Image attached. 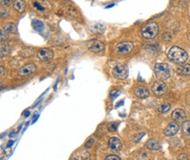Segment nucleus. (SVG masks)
<instances>
[{
  "label": "nucleus",
  "mask_w": 190,
  "mask_h": 160,
  "mask_svg": "<svg viewBox=\"0 0 190 160\" xmlns=\"http://www.w3.org/2000/svg\"><path fill=\"white\" fill-rule=\"evenodd\" d=\"M167 56L169 58V60H171L172 61H174L175 63H180V64L185 63L188 59V55L187 52L183 50L182 48L176 47V46L169 49Z\"/></svg>",
  "instance_id": "1"
},
{
  "label": "nucleus",
  "mask_w": 190,
  "mask_h": 160,
  "mask_svg": "<svg viewBox=\"0 0 190 160\" xmlns=\"http://www.w3.org/2000/svg\"><path fill=\"white\" fill-rule=\"evenodd\" d=\"M154 73L158 80H167L171 76V68L166 63H157L154 67Z\"/></svg>",
  "instance_id": "2"
},
{
  "label": "nucleus",
  "mask_w": 190,
  "mask_h": 160,
  "mask_svg": "<svg viewBox=\"0 0 190 160\" xmlns=\"http://www.w3.org/2000/svg\"><path fill=\"white\" fill-rule=\"evenodd\" d=\"M158 25L155 22H149L142 27L143 37L146 40H151L155 38L158 33Z\"/></svg>",
  "instance_id": "3"
},
{
  "label": "nucleus",
  "mask_w": 190,
  "mask_h": 160,
  "mask_svg": "<svg viewBox=\"0 0 190 160\" xmlns=\"http://www.w3.org/2000/svg\"><path fill=\"white\" fill-rule=\"evenodd\" d=\"M128 73L129 69L126 65H118L112 70L113 76L118 80H125L128 76Z\"/></svg>",
  "instance_id": "4"
},
{
  "label": "nucleus",
  "mask_w": 190,
  "mask_h": 160,
  "mask_svg": "<svg viewBox=\"0 0 190 160\" xmlns=\"http://www.w3.org/2000/svg\"><path fill=\"white\" fill-rule=\"evenodd\" d=\"M133 50V43L131 41L120 42L116 47V52L120 54H128Z\"/></svg>",
  "instance_id": "5"
},
{
  "label": "nucleus",
  "mask_w": 190,
  "mask_h": 160,
  "mask_svg": "<svg viewBox=\"0 0 190 160\" xmlns=\"http://www.w3.org/2000/svg\"><path fill=\"white\" fill-rule=\"evenodd\" d=\"M86 46L93 53H101L104 50V44L101 40H91L86 42Z\"/></svg>",
  "instance_id": "6"
},
{
  "label": "nucleus",
  "mask_w": 190,
  "mask_h": 160,
  "mask_svg": "<svg viewBox=\"0 0 190 160\" xmlns=\"http://www.w3.org/2000/svg\"><path fill=\"white\" fill-rule=\"evenodd\" d=\"M152 90L153 94H155L156 96H164L167 91V86L166 85V83H164L163 81L157 80V81L152 83Z\"/></svg>",
  "instance_id": "7"
},
{
  "label": "nucleus",
  "mask_w": 190,
  "mask_h": 160,
  "mask_svg": "<svg viewBox=\"0 0 190 160\" xmlns=\"http://www.w3.org/2000/svg\"><path fill=\"white\" fill-rule=\"evenodd\" d=\"M36 71V66L33 63H28L24 65L22 67L18 70V75L19 76H28L31 75Z\"/></svg>",
  "instance_id": "8"
},
{
  "label": "nucleus",
  "mask_w": 190,
  "mask_h": 160,
  "mask_svg": "<svg viewBox=\"0 0 190 160\" xmlns=\"http://www.w3.org/2000/svg\"><path fill=\"white\" fill-rule=\"evenodd\" d=\"M37 56L40 59V60L47 61V60H51L54 57V52L48 48H41L40 50H39Z\"/></svg>",
  "instance_id": "9"
},
{
  "label": "nucleus",
  "mask_w": 190,
  "mask_h": 160,
  "mask_svg": "<svg viewBox=\"0 0 190 160\" xmlns=\"http://www.w3.org/2000/svg\"><path fill=\"white\" fill-rule=\"evenodd\" d=\"M108 145L113 152H118L122 150V142L118 137H111L108 141Z\"/></svg>",
  "instance_id": "10"
},
{
  "label": "nucleus",
  "mask_w": 190,
  "mask_h": 160,
  "mask_svg": "<svg viewBox=\"0 0 190 160\" xmlns=\"http://www.w3.org/2000/svg\"><path fill=\"white\" fill-rule=\"evenodd\" d=\"M178 131H179V126H178V124L176 122H171L164 129V134L166 136H173Z\"/></svg>",
  "instance_id": "11"
},
{
  "label": "nucleus",
  "mask_w": 190,
  "mask_h": 160,
  "mask_svg": "<svg viewBox=\"0 0 190 160\" xmlns=\"http://www.w3.org/2000/svg\"><path fill=\"white\" fill-rule=\"evenodd\" d=\"M186 117H187L186 112L183 109H174L172 113V118L175 122H185Z\"/></svg>",
  "instance_id": "12"
},
{
  "label": "nucleus",
  "mask_w": 190,
  "mask_h": 160,
  "mask_svg": "<svg viewBox=\"0 0 190 160\" xmlns=\"http://www.w3.org/2000/svg\"><path fill=\"white\" fill-rule=\"evenodd\" d=\"M135 96L140 99H144L149 96V90L145 86H138L134 89Z\"/></svg>",
  "instance_id": "13"
},
{
  "label": "nucleus",
  "mask_w": 190,
  "mask_h": 160,
  "mask_svg": "<svg viewBox=\"0 0 190 160\" xmlns=\"http://www.w3.org/2000/svg\"><path fill=\"white\" fill-rule=\"evenodd\" d=\"M146 147L147 149H149L150 151H158L161 148V144L158 142L157 139H150L147 141L146 143Z\"/></svg>",
  "instance_id": "14"
},
{
  "label": "nucleus",
  "mask_w": 190,
  "mask_h": 160,
  "mask_svg": "<svg viewBox=\"0 0 190 160\" xmlns=\"http://www.w3.org/2000/svg\"><path fill=\"white\" fill-rule=\"evenodd\" d=\"M176 71L179 74L188 76L190 75V65L189 64H181L177 67Z\"/></svg>",
  "instance_id": "15"
},
{
  "label": "nucleus",
  "mask_w": 190,
  "mask_h": 160,
  "mask_svg": "<svg viewBox=\"0 0 190 160\" xmlns=\"http://www.w3.org/2000/svg\"><path fill=\"white\" fill-rule=\"evenodd\" d=\"M89 29L91 30V32L94 33H103L105 27L103 24L101 23H94L89 26Z\"/></svg>",
  "instance_id": "16"
},
{
  "label": "nucleus",
  "mask_w": 190,
  "mask_h": 160,
  "mask_svg": "<svg viewBox=\"0 0 190 160\" xmlns=\"http://www.w3.org/2000/svg\"><path fill=\"white\" fill-rule=\"evenodd\" d=\"M13 7L17 11L22 13L25 10V3L22 0H16V1L13 2Z\"/></svg>",
  "instance_id": "17"
},
{
  "label": "nucleus",
  "mask_w": 190,
  "mask_h": 160,
  "mask_svg": "<svg viewBox=\"0 0 190 160\" xmlns=\"http://www.w3.org/2000/svg\"><path fill=\"white\" fill-rule=\"evenodd\" d=\"M182 130L183 135L187 136H190V121H185L182 122Z\"/></svg>",
  "instance_id": "18"
},
{
  "label": "nucleus",
  "mask_w": 190,
  "mask_h": 160,
  "mask_svg": "<svg viewBox=\"0 0 190 160\" xmlns=\"http://www.w3.org/2000/svg\"><path fill=\"white\" fill-rule=\"evenodd\" d=\"M5 32L8 33H16L17 32V26L16 24L13 23H6L4 25Z\"/></svg>",
  "instance_id": "19"
},
{
  "label": "nucleus",
  "mask_w": 190,
  "mask_h": 160,
  "mask_svg": "<svg viewBox=\"0 0 190 160\" xmlns=\"http://www.w3.org/2000/svg\"><path fill=\"white\" fill-rule=\"evenodd\" d=\"M32 54H33V49L31 47H25L19 52V55L24 58L32 56Z\"/></svg>",
  "instance_id": "20"
},
{
  "label": "nucleus",
  "mask_w": 190,
  "mask_h": 160,
  "mask_svg": "<svg viewBox=\"0 0 190 160\" xmlns=\"http://www.w3.org/2000/svg\"><path fill=\"white\" fill-rule=\"evenodd\" d=\"M32 27L37 32H42L43 29H44V24H43L42 21L36 19V20H33L32 21Z\"/></svg>",
  "instance_id": "21"
},
{
  "label": "nucleus",
  "mask_w": 190,
  "mask_h": 160,
  "mask_svg": "<svg viewBox=\"0 0 190 160\" xmlns=\"http://www.w3.org/2000/svg\"><path fill=\"white\" fill-rule=\"evenodd\" d=\"M171 109V105L169 103H163L158 107V112L159 113H166L168 112Z\"/></svg>",
  "instance_id": "22"
},
{
  "label": "nucleus",
  "mask_w": 190,
  "mask_h": 160,
  "mask_svg": "<svg viewBox=\"0 0 190 160\" xmlns=\"http://www.w3.org/2000/svg\"><path fill=\"white\" fill-rule=\"evenodd\" d=\"M9 54V47L5 43H1V57L3 58L4 56L7 55Z\"/></svg>",
  "instance_id": "23"
},
{
  "label": "nucleus",
  "mask_w": 190,
  "mask_h": 160,
  "mask_svg": "<svg viewBox=\"0 0 190 160\" xmlns=\"http://www.w3.org/2000/svg\"><path fill=\"white\" fill-rule=\"evenodd\" d=\"M171 39H172V35H171L169 32H166V33H164V34L162 35V40H164V41H166V42L170 41Z\"/></svg>",
  "instance_id": "24"
},
{
  "label": "nucleus",
  "mask_w": 190,
  "mask_h": 160,
  "mask_svg": "<svg viewBox=\"0 0 190 160\" xmlns=\"http://www.w3.org/2000/svg\"><path fill=\"white\" fill-rule=\"evenodd\" d=\"M105 160H121V158L117 155H109L105 158Z\"/></svg>",
  "instance_id": "25"
},
{
  "label": "nucleus",
  "mask_w": 190,
  "mask_h": 160,
  "mask_svg": "<svg viewBox=\"0 0 190 160\" xmlns=\"http://www.w3.org/2000/svg\"><path fill=\"white\" fill-rule=\"evenodd\" d=\"M95 143V139L94 138H90V139H88L87 141V143L85 144V147L86 148H90L93 144Z\"/></svg>",
  "instance_id": "26"
},
{
  "label": "nucleus",
  "mask_w": 190,
  "mask_h": 160,
  "mask_svg": "<svg viewBox=\"0 0 190 160\" xmlns=\"http://www.w3.org/2000/svg\"><path fill=\"white\" fill-rule=\"evenodd\" d=\"M109 130L110 131H116L117 130V124L115 122H111L109 124Z\"/></svg>",
  "instance_id": "27"
},
{
  "label": "nucleus",
  "mask_w": 190,
  "mask_h": 160,
  "mask_svg": "<svg viewBox=\"0 0 190 160\" xmlns=\"http://www.w3.org/2000/svg\"><path fill=\"white\" fill-rule=\"evenodd\" d=\"M8 14V10L6 8H4L3 6L1 7V17L4 18Z\"/></svg>",
  "instance_id": "28"
},
{
  "label": "nucleus",
  "mask_w": 190,
  "mask_h": 160,
  "mask_svg": "<svg viewBox=\"0 0 190 160\" xmlns=\"http://www.w3.org/2000/svg\"><path fill=\"white\" fill-rule=\"evenodd\" d=\"M8 39V35L6 34V32H5V31H1V40L2 41H4V40H7Z\"/></svg>",
  "instance_id": "29"
},
{
  "label": "nucleus",
  "mask_w": 190,
  "mask_h": 160,
  "mask_svg": "<svg viewBox=\"0 0 190 160\" xmlns=\"http://www.w3.org/2000/svg\"><path fill=\"white\" fill-rule=\"evenodd\" d=\"M188 156L186 155V154H182V155H180L179 158H178V160H188Z\"/></svg>",
  "instance_id": "30"
},
{
  "label": "nucleus",
  "mask_w": 190,
  "mask_h": 160,
  "mask_svg": "<svg viewBox=\"0 0 190 160\" xmlns=\"http://www.w3.org/2000/svg\"><path fill=\"white\" fill-rule=\"evenodd\" d=\"M0 68H1V78H4V77L5 76V74H6V73H5L6 71H5V69L4 68V67H2V66H1Z\"/></svg>",
  "instance_id": "31"
},
{
  "label": "nucleus",
  "mask_w": 190,
  "mask_h": 160,
  "mask_svg": "<svg viewBox=\"0 0 190 160\" xmlns=\"http://www.w3.org/2000/svg\"><path fill=\"white\" fill-rule=\"evenodd\" d=\"M1 3H2V5H4V4H5V5H8V3H11V1H3V0H2Z\"/></svg>",
  "instance_id": "32"
},
{
  "label": "nucleus",
  "mask_w": 190,
  "mask_h": 160,
  "mask_svg": "<svg viewBox=\"0 0 190 160\" xmlns=\"http://www.w3.org/2000/svg\"><path fill=\"white\" fill-rule=\"evenodd\" d=\"M12 143H13V142H12V141H10V142H9V144H7V147H9V146H10V145H11V144H12Z\"/></svg>",
  "instance_id": "33"
},
{
  "label": "nucleus",
  "mask_w": 190,
  "mask_h": 160,
  "mask_svg": "<svg viewBox=\"0 0 190 160\" xmlns=\"http://www.w3.org/2000/svg\"><path fill=\"white\" fill-rule=\"evenodd\" d=\"M69 160H78V159H77L76 158H75V157H72L71 158H70V159H69Z\"/></svg>",
  "instance_id": "34"
}]
</instances>
